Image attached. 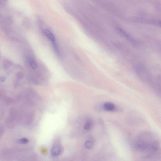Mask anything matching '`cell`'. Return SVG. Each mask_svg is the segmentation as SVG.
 Returning <instances> with one entry per match:
<instances>
[{"mask_svg": "<svg viewBox=\"0 0 161 161\" xmlns=\"http://www.w3.org/2000/svg\"><path fill=\"white\" fill-rule=\"evenodd\" d=\"M135 20L138 23L153 25L161 27V21L160 20L150 19L142 18H136Z\"/></svg>", "mask_w": 161, "mask_h": 161, "instance_id": "1", "label": "cell"}, {"mask_svg": "<svg viewBox=\"0 0 161 161\" xmlns=\"http://www.w3.org/2000/svg\"><path fill=\"white\" fill-rule=\"evenodd\" d=\"M43 33L44 35L51 42L53 47L57 45L55 37L51 31L47 29L43 31Z\"/></svg>", "mask_w": 161, "mask_h": 161, "instance_id": "2", "label": "cell"}, {"mask_svg": "<svg viewBox=\"0 0 161 161\" xmlns=\"http://www.w3.org/2000/svg\"><path fill=\"white\" fill-rule=\"evenodd\" d=\"M61 148L58 146L53 147L52 149L51 153L53 156H56L59 155L62 152Z\"/></svg>", "mask_w": 161, "mask_h": 161, "instance_id": "3", "label": "cell"}, {"mask_svg": "<svg viewBox=\"0 0 161 161\" xmlns=\"http://www.w3.org/2000/svg\"><path fill=\"white\" fill-rule=\"evenodd\" d=\"M119 30L122 33V35H124L126 38L130 41L131 42L134 44V45H137V43L136 42L135 40L127 33H126L125 31L122 29H120V28Z\"/></svg>", "mask_w": 161, "mask_h": 161, "instance_id": "4", "label": "cell"}, {"mask_svg": "<svg viewBox=\"0 0 161 161\" xmlns=\"http://www.w3.org/2000/svg\"><path fill=\"white\" fill-rule=\"evenodd\" d=\"M104 109L108 111H114L116 109L114 104L110 102H107L104 104Z\"/></svg>", "mask_w": 161, "mask_h": 161, "instance_id": "5", "label": "cell"}, {"mask_svg": "<svg viewBox=\"0 0 161 161\" xmlns=\"http://www.w3.org/2000/svg\"><path fill=\"white\" fill-rule=\"evenodd\" d=\"M28 63L31 67L34 69H35L37 67V63L35 60L32 58L30 57L27 58Z\"/></svg>", "mask_w": 161, "mask_h": 161, "instance_id": "6", "label": "cell"}, {"mask_svg": "<svg viewBox=\"0 0 161 161\" xmlns=\"http://www.w3.org/2000/svg\"><path fill=\"white\" fill-rule=\"evenodd\" d=\"M85 146L87 149H92L94 145L92 142L90 141H88L85 142Z\"/></svg>", "mask_w": 161, "mask_h": 161, "instance_id": "7", "label": "cell"}, {"mask_svg": "<svg viewBox=\"0 0 161 161\" xmlns=\"http://www.w3.org/2000/svg\"><path fill=\"white\" fill-rule=\"evenodd\" d=\"M92 126V122L90 121H88L84 125V128L86 130H89Z\"/></svg>", "mask_w": 161, "mask_h": 161, "instance_id": "8", "label": "cell"}, {"mask_svg": "<svg viewBox=\"0 0 161 161\" xmlns=\"http://www.w3.org/2000/svg\"><path fill=\"white\" fill-rule=\"evenodd\" d=\"M18 142L21 144H26L28 143V140L26 138H23L19 140Z\"/></svg>", "mask_w": 161, "mask_h": 161, "instance_id": "9", "label": "cell"}, {"mask_svg": "<svg viewBox=\"0 0 161 161\" xmlns=\"http://www.w3.org/2000/svg\"><path fill=\"white\" fill-rule=\"evenodd\" d=\"M5 80V77H3L1 78V80L2 82H4Z\"/></svg>", "mask_w": 161, "mask_h": 161, "instance_id": "10", "label": "cell"}]
</instances>
